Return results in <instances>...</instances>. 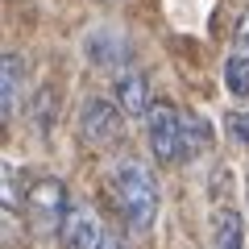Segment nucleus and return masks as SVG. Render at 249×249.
I'll use <instances>...</instances> for the list:
<instances>
[{"label":"nucleus","instance_id":"nucleus-1","mask_svg":"<svg viewBox=\"0 0 249 249\" xmlns=\"http://www.w3.org/2000/svg\"><path fill=\"white\" fill-rule=\"evenodd\" d=\"M108 178H112V196H116V208H121L124 224L145 232L158 220V208H162V191H158L154 170L142 158H116Z\"/></svg>","mask_w":249,"mask_h":249},{"label":"nucleus","instance_id":"nucleus-2","mask_svg":"<svg viewBox=\"0 0 249 249\" xmlns=\"http://www.w3.org/2000/svg\"><path fill=\"white\" fill-rule=\"evenodd\" d=\"M67 208H71V196H67V187L58 178L42 175V178H29L25 183V208H21V216H25L34 237H58Z\"/></svg>","mask_w":249,"mask_h":249},{"label":"nucleus","instance_id":"nucleus-3","mask_svg":"<svg viewBox=\"0 0 249 249\" xmlns=\"http://www.w3.org/2000/svg\"><path fill=\"white\" fill-rule=\"evenodd\" d=\"M79 137L91 150H108L124 137V108L108 96H91L79 108Z\"/></svg>","mask_w":249,"mask_h":249},{"label":"nucleus","instance_id":"nucleus-4","mask_svg":"<svg viewBox=\"0 0 249 249\" xmlns=\"http://www.w3.org/2000/svg\"><path fill=\"white\" fill-rule=\"evenodd\" d=\"M150 129V150L158 162H187L183 158V108L175 104H154L145 116Z\"/></svg>","mask_w":249,"mask_h":249},{"label":"nucleus","instance_id":"nucleus-5","mask_svg":"<svg viewBox=\"0 0 249 249\" xmlns=\"http://www.w3.org/2000/svg\"><path fill=\"white\" fill-rule=\"evenodd\" d=\"M83 54H88L91 67H100V71L108 75H121L124 67H129V58H133V50H129V37L116 34V29H91L88 37H83Z\"/></svg>","mask_w":249,"mask_h":249},{"label":"nucleus","instance_id":"nucleus-6","mask_svg":"<svg viewBox=\"0 0 249 249\" xmlns=\"http://www.w3.org/2000/svg\"><path fill=\"white\" fill-rule=\"evenodd\" d=\"M100 237H104V224H100V216L91 212L88 204H75L67 208V216H62V229H58V245L62 249H96Z\"/></svg>","mask_w":249,"mask_h":249},{"label":"nucleus","instance_id":"nucleus-7","mask_svg":"<svg viewBox=\"0 0 249 249\" xmlns=\"http://www.w3.org/2000/svg\"><path fill=\"white\" fill-rule=\"evenodd\" d=\"M116 104L124 108V116H150L154 100H150V79L133 67H124L116 75Z\"/></svg>","mask_w":249,"mask_h":249},{"label":"nucleus","instance_id":"nucleus-8","mask_svg":"<svg viewBox=\"0 0 249 249\" xmlns=\"http://www.w3.org/2000/svg\"><path fill=\"white\" fill-rule=\"evenodd\" d=\"M21 88H25V62H21V54H4L0 58V112L13 116L21 104Z\"/></svg>","mask_w":249,"mask_h":249},{"label":"nucleus","instance_id":"nucleus-9","mask_svg":"<svg viewBox=\"0 0 249 249\" xmlns=\"http://www.w3.org/2000/svg\"><path fill=\"white\" fill-rule=\"evenodd\" d=\"M212 249H245V220L237 208L212 212Z\"/></svg>","mask_w":249,"mask_h":249},{"label":"nucleus","instance_id":"nucleus-10","mask_svg":"<svg viewBox=\"0 0 249 249\" xmlns=\"http://www.w3.org/2000/svg\"><path fill=\"white\" fill-rule=\"evenodd\" d=\"M212 150V124L199 112H183V158H199Z\"/></svg>","mask_w":249,"mask_h":249},{"label":"nucleus","instance_id":"nucleus-11","mask_svg":"<svg viewBox=\"0 0 249 249\" xmlns=\"http://www.w3.org/2000/svg\"><path fill=\"white\" fill-rule=\"evenodd\" d=\"M224 88L237 100L249 96V50L245 54H229V62H224Z\"/></svg>","mask_w":249,"mask_h":249},{"label":"nucleus","instance_id":"nucleus-12","mask_svg":"<svg viewBox=\"0 0 249 249\" xmlns=\"http://www.w3.org/2000/svg\"><path fill=\"white\" fill-rule=\"evenodd\" d=\"M229 133L237 137L241 145H249V112H232L229 116Z\"/></svg>","mask_w":249,"mask_h":249},{"label":"nucleus","instance_id":"nucleus-13","mask_svg":"<svg viewBox=\"0 0 249 249\" xmlns=\"http://www.w3.org/2000/svg\"><path fill=\"white\" fill-rule=\"evenodd\" d=\"M96 249H129V241L121 237V232H112V229H104V237H100V245Z\"/></svg>","mask_w":249,"mask_h":249},{"label":"nucleus","instance_id":"nucleus-14","mask_svg":"<svg viewBox=\"0 0 249 249\" xmlns=\"http://www.w3.org/2000/svg\"><path fill=\"white\" fill-rule=\"evenodd\" d=\"M237 46H241V50H249V9L241 13V21H237Z\"/></svg>","mask_w":249,"mask_h":249},{"label":"nucleus","instance_id":"nucleus-15","mask_svg":"<svg viewBox=\"0 0 249 249\" xmlns=\"http://www.w3.org/2000/svg\"><path fill=\"white\" fill-rule=\"evenodd\" d=\"M245 196H249V183H245Z\"/></svg>","mask_w":249,"mask_h":249}]
</instances>
